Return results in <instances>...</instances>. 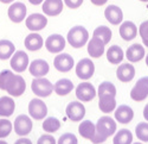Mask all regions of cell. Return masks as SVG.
<instances>
[{"mask_svg": "<svg viewBox=\"0 0 148 144\" xmlns=\"http://www.w3.org/2000/svg\"><path fill=\"white\" fill-rule=\"evenodd\" d=\"M0 89L6 91L11 97H20L26 89V82L21 75L5 69L0 73Z\"/></svg>", "mask_w": 148, "mask_h": 144, "instance_id": "1", "label": "cell"}, {"mask_svg": "<svg viewBox=\"0 0 148 144\" xmlns=\"http://www.w3.org/2000/svg\"><path fill=\"white\" fill-rule=\"evenodd\" d=\"M24 45L27 50L30 51H37L43 48L44 45V39L40 35L36 33V32H32L30 35H27L25 37V41H24Z\"/></svg>", "mask_w": 148, "mask_h": 144, "instance_id": "23", "label": "cell"}, {"mask_svg": "<svg viewBox=\"0 0 148 144\" xmlns=\"http://www.w3.org/2000/svg\"><path fill=\"white\" fill-rule=\"evenodd\" d=\"M75 64L73 57L69 54H58L53 60V66L55 68L60 71V73H66L70 71Z\"/></svg>", "mask_w": 148, "mask_h": 144, "instance_id": "15", "label": "cell"}, {"mask_svg": "<svg viewBox=\"0 0 148 144\" xmlns=\"http://www.w3.org/2000/svg\"><path fill=\"white\" fill-rule=\"evenodd\" d=\"M92 36H97V37H100L104 42V44H108L110 42V39H112V37H113V32L108 26L101 25V26H98L94 30Z\"/></svg>", "mask_w": 148, "mask_h": 144, "instance_id": "33", "label": "cell"}, {"mask_svg": "<svg viewBox=\"0 0 148 144\" xmlns=\"http://www.w3.org/2000/svg\"><path fill=\"white\" fill-rule=\"evenodd\" d=\"M116 76L121 82H130L135 76V68L132 63H122L116 70Z\"/></svg>", "mask_w": 148, "mask_h": 144, "instance_id": "22", "label": "cell"}, {"mask_svg": "<svg viewBox=\"0 0 148 144\" xmlns=\"http://www.w3.org/2000/svg\"><path fill=\"white\" fill-rule=\"evenodd\" d=\"M16 110V102L11 97L0 98V117H11Z\"/></svg>", "mask_w": 148, "mask_h": 144, "instance_id": "26", "label": "cell"}, {"mask_svg": "<svg viewBox=\"0 0 148 144\" xmlns=\"http://www.w3.org/2000/svg\"><path fill=\"white\" fill-rule=\"evenodd\" d=\"M78 132L82 137L92 141L96 135V124L91 120H83L78 126Z\"/></svg>", "mask_w": 148, "mask_h": 144, "instance_id": "27", "label": "cell"}, {"mask_svg": "<svg viewBox=\"0 0 148 144\" xmlns=\"http://www.w3.org/2000/svg\"><path fill=\"white\" fill-rule=\"evenodd\" d=\"M115 132H116V122L112 117L103 116L96 123V135L91 141V143L101 144L108 137L113 136Z\"/></svg>", "mask_w": 148, "mask_h": 144, "instance_id": "2", "label": "cell"}, {"mask_svg": "<svg viewBox=\"0 0 148 144\" xmlns=\"http://www.w3.org/2000/svg\"><path fill=\"white\" fill-rule=\"evenodd\" d=\"M14 144H32V142L29 139V138H25V137H23V138H19L18 141H16Z\"/></svg>", "mask_w": 148, "mask_h": 144, "instance_id": "41", "label": "cell"}, {"mask_svg": "<svg viewBox=\"0 0 148 144\" xmlns=\"http://www.w3.org/2000/svg\"><path fill=\"white\" fill-rule=\"evenodd\" d=\"M44 0H29V3L32 5H40Z\"/></svg>", "mask_w": 148, "mask_h": 144, "instance_id": "43", "label": "cell"}, {"mask_svg": "<svg viewBox=\"0 0 148 144\" xmlns=\"http://www.w3.org/2000/svg\"><path fill=\"white\" fill-rule=\"evenodd\" d=\"M29 113L34 120H42L47 114V106L43 100L34 98L29 104Z\"/></svg>", "mask_w": 148, "mask_h": 144, "instance_id": "7", "label": "cell"}, {"mask_svg": "<svg viewBox=\"0 0 148 144\" xmlns=\"http://www.w3.org/2000/svg\"><path fill=\"white\" fill-rule=\"evenodd\" d=\"M60 127V122L56 117H47L44 119L43 123V129L46 131L47 134H53L56 131H58Z\"/></svg>", "mask_w": 148, "mask_h": 144, "instance_id": "32", "label": "cell"}, {"mask_svg": "<svg viewBox=\"0 0 148 144\" xmlns=\"http://www.w3.org/2000/svg\"><path fill=\"white\" fill-rule=\"evenodd\" d=\"M66 117L72 122H82L85 116V107L81 101H71L66 106Z\"/></svg>", "mask_w": 148, "mask_h": 144, "instance_id": "12", "label": "cell"}, {"mask_svg": "<svg viewBox=\"0 0 148 144\" xmlns=\"http://www.w3.org/2000/svg\"><path fill=\"white\" fill-rule=\"evenodd\" d=\"M140 1H142V3H148V0H140Z\"/></svg>", "mask_w": 148, "mask_h": 144, "instance_id": "48", "label": "cell"}, {"mask_svg": "<svg viewBox=\"0 0 148 144\" xmlns=\"http://www.w3.org/2000/svg\"><path fill=\"white\" fill-rule=\"evenodd\" d=\"M98 97L102 94H112V95H116V87L114 83L109 82V81H104L102 82L100 86H98V91H97Z\"/></svg>", "mask_w": 148, "mask_h": 144, "instance_id": "34", "label": "cell"}, {"mask_svg": "<svg viewBox=\"0 0 148 144\" xmlns=\"http://www.w3.org/2000/svg\"><path fill=\"white\" fill-rule=\"evenodd\" d=\"M96 89L90 82H81L76 87V97L79 101H91L96 97Z\"/></svg>", "mask_w": 148, "mask_h": 144, "instance_id": "11", "label": "cell"}, {"mask_svg": "<svg viewBox=\"0 0 148 144\" xmlns=\"http://www.w3.org/2000/svg\"><path fill=\"white\" fill-rule=\"evenodd\" d=\"M13 1H14V0H0V3H3V4H11Z\"/></svg>", "mask_w": 148, "mask_h": 144, "instance_id": "45", "label": "cell"}, {"mask_svg": "<svg viewBox=\"0 0 148 144\" xmlns=\"http://www.w3.org/2000/svg\"><path fill=\"white\" fill-rule=\"evenodd\" d=\"M42 10L45 16H59L63 11V0H44Z\"/></svg>", "mask_w": 148, "mask_h": 144, "instance_id": "17", "label": "cell"}, {"mask_svg": "<svg viewBox=\"0 0 148 144\" xmlns=\"http://www.w3.org/2000/svg\"><path fill=\"white\" fill-rule=\"evenodd\" d=\"M91 4H94L95 6H102L104 4H107L108 0H90Z\"/></svg>", "mask_w": 148, "mask_h": 144, "instance_id": "42", "label": "cell"}, {"mask_svg": "<svg viewBox=\"0 0 148 144\" xmlns=\"http://www.w3.org/2000/svg\"><path fill=\"white\" fill-rule=\"evenodd\" d=\"M104 42L97 37V36H92V38L88 42V54L94 57V58H98L104 54Z\"/></svg>", "mask_w": 148, "mask_h": 144, "instance_id": "20", "label": "cell"}, {"mask_svg": "<svg viewBox=\"0 0 148 144\" xmlns=\"http://www.w3.org/2000/svg\"><path fill=\"white\" fill-rule=\"evenodd\" d=\"M65 39L62 35L53 33L50 35L49 37L45 39V48L49 53L51 54H59L64 50L65 48Z\"/></svg>", "mask_w": 148, "mask_h": 144, "instance_id": "6", "label": "cell"}, {"mask_svg": "<svg viewBox=\"0 0 148 144\" xmlns=\"http://www.w3.org/2000/svg\"><path fill=\"white\" fill-rule=\"evenodd\" d=\"M95 73V64L90 58H82L76 64V75L81 80H89Z\"/></svg>", "mask_w": 148, "mask_h": 144, "instance_id": "10", "label": "cell"}, {"mask_svg": "<svg viewBox=\"0 0 148 144\" xmlns=\"http://www.w3.org/2000/svg\"><path fill=\"white\" fill-rule=\"evenodd\" d=\"M143 117L146 120H148V104L145 106V109H143Z\"/></svg>", "mask_w": 148, "mask_h": 144, "instance_id": "44", "label": "cell"}, {"mask_svg": "<svg viewBox=\"0 0 148 144\" xmlns=\"http://www.w3.org/2000/svg\"><path fill=\"white\" fill-rule=\"evenodd\" d=\"M145 55H146L145 48L139 43L132 44L126 51V57L128 58V61L130 63H135V62L141 61V60L145 57Z\"/></svg>", "mask_w": 148, "mask_h": 144, "instance_id": "24", "label": "cell"}, {"mask_svg": "<svg viewBox=\"0 0 148 144\" xmlns=\"http://www.w3.org/2000/svg\"><path fill=\"white\" fill-rule=\"evenodd\" d=\"M113 143L114 144H132L133 143V134L127 129H122L115 135Z\"/></svg>", "mask_w": 148, "mask_h": 144, "instance_id": "31", "label": "cell"}, {"mask_svg": "<svg viewBox=\"0 0 148 144\" xmlns=\"http://www.w3.org/2000/svg\"><path fill=\"white\" fill-rule=\"evenodd\" d=\"M57 144H78V141H77V137L73 134L66 132L59 137Z\"/></svg>", "mask_w": 148, "mask_h": 144, "instance_id": "37", "label": "cell"}, {"mask_svg": "<svg viewBox=\"0 0 148 144\" xmlns=\"http://www.w3.org/2000/svg\"><path fill=\"white\" fill-rule=\"evenodd\" d=\"M125 53L119 45H112L107 50V60L112 64H120L123 61Z\"/></svg>", "mask_w": 148, "mask_h": 144, "instance_id": "28", "label": "cell"}, {"mask_svg": "<svg viewBox=\"0 0 148 144\" xmlns=\"http://www.w3.org/2000/svg\"><path fill=\"white\" fill-rule=\"evenodd\" d=\"M68 43L72 46V48H82L89 41V32L82 25H75L72 26L69 32H68Z\"/></svg>", "mask_w": 148, "mask_h": 144, "instance_id": "3", "label": "cell"}, {"mask_svg": "<svg viewBox=\"0 0 148 144\" xmlns=\"http://www.w3.org/2000/svg\"><path fill=\"white\" fill-rule=\"evenodd\" d=\"M37 144H56V139L51 135H43L39 137Z\"/></svg>", "mask_w": 148, "mask_h": 144, "instance_id": "39", "label": "cell"}, {"mask_svg": "<svg viewBox=\"0 0 148 144\" xmlns=\"http://www.w3.org/2000/svg\"><path fill=\"white\" fill-rule=\"evenodd\" d=\"M72 89H73V83L69 79H60L53 86V91L58 95H62V97H63V95H68Z\"/></svg>", "mask_w": 148, "mask_h": 144, "instance_id": "29", "label": "cell"}, {"mask_svg": "<svg viewBox=\"0 0 148 144\" xmlns=\"http://www.w3.org/2000/svg\"><path fill=\"white\" fill-rule=\"evenodd\" d=\"M32 92L40 98H46L53 92V85L50 82V80L43 78H34L31 83Z\"/></svg>", "mask_w": 148, "mask_h": 144, "instance_id": "4", "label": "cell"}, {"mask_svg": "<svg viewBox=\"0 0 148 144\" xmlns=\"http://www.w3.org/2000/svg\"><path fill=\"white\" fill-rule=\"evenodd\" d=\"M98 107L104 113H110L115 111L116 109V99L115 95L112 94H102L100 95V101H98Z\"/></svg>", "mask_w": 148, "mask_h": 144, "instance_id": "25", "label": "cell"}, {"mask_svg": "<svg viewBox=\"0 0 148 144\" xmlns=\"http://www.w3.org/2000/svg\"><path fill=\"white\" fill-rule=\"evenodd\" d=\"M12 130H13V125L10 120L5 118L0 119V139L7 137L12 132Z\"/></svg>", "mask_w": 148, "mask_h": 144, "instance_id": "36", "label": "cell"}, {"mask_svg": "<svg viewBox=\"0 0 148 144\" xmlns=\"http://www.w3.org/2000/svg\"><path fill=\"white\" fill-rule=\"evenodd\" d=\"M47 24V18L44 15L40 13H32L31 16H29L25 20V25L29 30L36 32V31H40L43 29H45Z\"/></svg>", "mask_w": 148, "mask_h": 144, "instance_id": "14", "label": "cell"}, {"mask_svg": "<svg viewBox=\"0 0 148 144\" xmlns=\"http://www.w3.org/2000/svg\"><path fill=\"white\" fill-rule=\"evenodd\" d=\"M134 111L128 105H120L115 109V119L121 124H128L133 120Z\"/></svg>", "mask_w": 148, "mask_h": 144, "instance_id": "21", "label": "cell"}, {"mask_svg": "<svg viewBox=\"0 0 148 144\" xmlns=\"http://www.w3.org/2000/svg\"><path fill=\"white\" fill-rule=\"evenodd\" d=\"M29 70H30V74L32 76H34V78H43V76H45L49 73L50 67H49V63L45 61V60L38 58V60H33V61L30 63Z\"/></svg>", "mask_w": 148, "mask_h": 144, "instance_id": "16", "label": "cell"}, {"mask_svg": "<svg viewBox=\"0 0 148 144\" xmlns=\"http://www.w3.org/2000/svg\"><path fill=\"white\" fill-rule=\"evenodd\" d=\"M0 144H8V143H6L5 141H1V139H0Z\"/></svg>", "mask_w": 148, "mask_h": 144, "instance_id": "47", "label": "cell"}, {"mask_svg": "<svg viewBox=\"0 0 148 144\" xmlns=\"http://www.w3.org/2000/svg\"><path fill=\"white\" fill-rule=\"evenodd\" d=\"M139 33H140V37L142 39V43L146 46H148V20H145L140 25Z\"/></svg>", "mask_w": 148, "mask_h": 144, "instance_id": "38", "label": "cell"}, {"mask_svg": "<svg viewBox=\"0 0 148 144\" xmlns=\"http://www.w3.org/2000/svg\"><path fill=\"white\" fill-rule=\"evenodd\" d=\"M29 63H30L29 56L23 50L14 51V54L11 57V62H10L11 68L13 69L16 73H23V71H25L26 68L29 67Z\"/></svg>", "mask_w": 148, "mask_h": 144, "instance_id": "5", "label": "cell"}, {"mask_svg": "<svg viewBox=\"0 0 148 144\" xmlns=\"http://www.w3.org/2000/svg\"><path fill=\"white\" fill-rule=\"evenodd\" d=\"M120 36L125 41H133L138 35V26L130 20L122 21L120 24Z\"/></svg>", "mask_w": 148, "mask_h": 144, "instance_id": "18", "label": "cell"}, {"mask_svg": "<svg viewBox=\"0 0 148 144\" xmlns=\"http://www.w3.org/2000/svg\"><path fill=\"white\" fill-rule=\"evenodd\" d=\"M135 134L142 142H148V123L141 122L135 127Z\"/></svg>", "mask_w": 148, "mask_h": 144, "instance_id": "35", "label": "cell"}, {"mask_svg": "<svg viewBox=\"0 0 148 144\" xmlns=\"http://www.w3.org/2000/svg\"><path fill=\"white\" fill-rule=\"evenodd\" d=\"M16 48L14 44L8 39L0 41V60H8L14 54Z\"/></svg>", "mask_w": 148, "mask_h": 144, "instance_id": "30", "label": "cell"}, {"mask_svg": "<svg viewBox=\"0 0 148 144\" xmlns=\"http://www.w3.org/2000/svg\"><path fill=\"white\" fill-rule=\"evenodd\" d=\"M106 19L112 24V25H120L123 20V12L116 5H109L104 10Z\"/></svg>", "mask_w": 148, "mask_h": 144, "instance_id": "19", "label": "cell"}, {"mask_svg": "<svg viewBox=\"0 0 148 144\" xmlns=\"http://www.w3.org/2000/svg\"><path fill=\"white\" fill-rule=\"evenodd\" d=\"M148 97V76L138 80L130 91V98L135 101H142Z\"/></svg>", "mask_w": 148, "mask_h": 144, "instance_id": "9", "label": "cell"}, {"mask_svg": "<svg viewBox=\"0 0 148 144\" xmlns=\"http://www.w3.org/2000/svg\"><path fill=\"white\" fill-rule=\"evenodd\" d=\"M32 120L31 118L26 114H19L16 120H14V124H13V129H14V132L18 135V136H27L31 130H32Z\"/></svg>", "mask_w": 148, "mask_h": 144, "instance_id": "8", "label": "cell"}, {"mask_svg": "<svg viewBox=\"0 0 148 144\" xmlns=\"http://www.w3.org/2000/svg\"><path fill=\"white\" fill-rule=\"evenodd\" d=\"M26 12H27V8H26L25 5H24L23 3L16 1V3H12V5L8 7L7 15H8V18L11 19V21L18 24V23H21L24 19H25Z\"/></svg>", "mask_w": 148, "mask_h": 144, "instance_id": "13", "label": "cell"}, {"mask_svg": "<svg viewBox=\"0 0 148 144\" xmlns=\"http://www.w3.org/2000/svg\"><path fill=\"white\" fill-rule=\"evenodd\" d=\"M134 144H142V143H139V142H138V143H134Z\"/></svg>", "mask_w": 148, "mask_h": 144, "instance_id": "49", "label": "cell"}, {"mask_svg": "<svg viewBox=\"0 0 148 144\" xmlns=\"http://www.w3.org/2000/svg\"><path fill=\"white\" fill-rule=\"evenodd\" d=\"M146 64H147V67H148V54H147V56H146Z\"/></svg>", "mask_w": 148, "mask_h": 144, "instance_id": "46", "label": "cell"}, {"mask_svg": "<svg viewBox=\"0 0 148 144\" xmlns=\"http://www.w3.org/2000/svg\"><path fill=\"white\" fill-rule=\"evenodd\" d=\"M83 1L84 0H64V4L69 8H78L79 6H82Z\"/></svg>", "mask_w": 148, "mask_h": 144, "instance_id": "40", "label": "cell"}]
</instances>
